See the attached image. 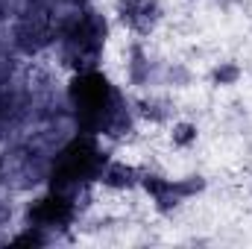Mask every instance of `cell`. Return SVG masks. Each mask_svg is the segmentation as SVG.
Here are the masks:
<instances>
[{"label": "cell", "instance_id": "8", "mask_svg": "<svg viewBox=\"0 0 252 249\" xmlns=\"http://www.w3.org/2000/svg\"><path fill=\"white\" fill-rule=\"evenodd\" d=\"M205 187H208V179H205L202 173H188V176H182V179H173V190H176L182 199H193V196L205 193Z\"/></svg>", "mask_w": 252, "mask_h": 249}, {"label": "cell", "instance_id": "9", "mask_svg": "<svg viewBox=\"0 0 252 249\" xmlns=\"http://www.w3.org/2000/svg\"><path fill=\"white\" fill-rule=\"evenodd\" d=\"M193 82V70L182 62H170L164 67V85L167 88H188Z\"/></svg>", "mask_w": 252, "mask_h": 249}, {"label": "cell", "instance_id": "1", "mask_svg": "<svg viewBox=\"0 0 252 249\" xmlns=\"http://www.w3.org/2000/svg\"><path fill=\"white\" fill-rule=\"evenodd\" d=\"M118 12H121V21L138 35L153 32L158 18H161V9H158L156 0H121Z\"/></svg>", "mask_w": 252, "mask_h": 249}, {"label": "cell", "instance_id": "7", "mask_svg": "<svg viewBox=\"0 0 252 249\" xmlns=\"http://www.w3.org/2000/svg\"><path fill=\"white\" fill-rule=\"evenodd\" d=\"M199 141V126L193 121H173L170 124V144L176 150H190Z\"/></svg>", "mask_w": 252, "mask_h": 249}, {"label": "cell", "instance_id": "4", "mask_svg": "<svg viewBox=\"0 0 252 249\" xmlns=\"http://www.w3.org/2000/svg\"><path fill=\"white\" fill-rule=\"evenodd\" d=\"M126 79H129L132 85H138V88H147V85H150V79H153V62H150V56L144 53V47H141L138 41L129 47Z\"/></svg>", "mask_w": 252, "mask_h": 249}, {"label": "cell", "instance_id": "10", "mask_svg": "<svg viewBox=\"0 0 252 249\" xmlns=\"http://www.w3.org/2000/svg\"><path fill=\"white\" fill-rule=\"evenodd\" d=\"M190 3H196V0H190Z\"/></svg>", "mask_w": 252, "mask_h": 249}, {"label": "cell", "instance_id": "5", "mask_svg": "<svg viewBox=\"0 0 252 249\" xmlns=\"http://www.w3.org/2000/svg\"><path fill=\"white\" fill-rule=\"evenodd\" d=\"M135 112H138V118H144V121H150V124H164V121H170V103H167L164 97H156V94L135 100Z\"/></svg>", "mask_w": 252, "mask_h": 249}, {"label": "cell", "instance_id": "6", "mask_svg": "<svg viewBox=\"0 0 252 249\" xmlns=\"http://www.w3.org/2000/svg\"><path fill=\"white\" fill-rule=\"evenodd\" d=\"M241 79H244V67L235 59H223V62H217L208 70V82L214 88H235Z\"/></svg>", "mask_w": 252, "mask_h": 249}, {"label": "cell", "instance_id": "2", "mask_svg": "<svg viewBox=\"0 0 252 249\" xmlns=\"http://www.w3.org/2000/svg\"><path fill=\"white\" fill-rule=\"evenodd\" d=\"M97 182L103 187H109V190H132L141 182V170L126 164V161H106Z\"/></svg>", "mask_w": 252, "mask_h": 249}, {"label": "cell", "instance_id": "3", "mask_svg": "<svg viewBox=\"0 0 252 249\" xmlns=\"http://www.w3.org/2000/svg\"><path fill=\"white\" fill-rule=\"evenodd\" d=\"M70 214H73V208H70V202L64 199V196H47V199H38V205H35V223H38V229H44V226H62L70 220Z\"/></svg>", "mask_w": 252, "mask_h": 249}]
</instances>
